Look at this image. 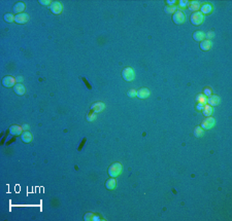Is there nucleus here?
Returning a JSON list of instances; mask_svg holds the SVG:
<instances>
[{
	"instance_id": "nucleus-1",
	"label": "nucleus",
	"mask_w": 232,
	"mask_h": 221,
	"mask_svg": "<svg viewBox=\"0 0 232 221\" xmlns=\"http://www.w3.org/2000/svg\"><path fill=\"white\" fill-rule=\"evenodd\" d=\"M122 169H123V167L120 163H113V165L110 166V168H108V170H107V173H108V175H110V177L116 178V177H118L121 174Z\"/></svg>"
},
{
	"instance_id": "nucleus-2",
	"label": "nucleus",
	"mask_w": 232,
	"mask_h": 221,
	"mask_svg": "<svg viewBox=\"0 0 232 221\" xmlns=\"http://www.w3.org/2000/svg\"><path fill=\"white\" fill-rule=\"evenodd\" d=\"M203 20H204V16L201 13H200V11H195V13H193L192 14H191V16H190L191 23H192L194 26L201 25L202 22H203Z\"/></svg>"
},
{
	"instance_id": "nucleus-3",
	"label": "nucleus",
	"mask_w": 232,
	"mask_h": 221,
	"mask_svg": "<svg viewBox=\"0 0 232 221\" xmlns=\"http://www.w3.org/2000/svg\"><path fill=\"white\" fill-rule=\"evenodd\" d=\"M122 77L124 78L125 81L134 80V78H135L134 70L131 68V67H126V68H124L122 71Z\"/></svg>"
},
{
	"instance_id": "nucleus-4",
	"label": "nucleus",
	"mask_w": 232,
	"mask_h": 221,
	"mask_svg": "<svg viewBox=\"0 0 232 221\" xmlns=\"http://www.w3.org/2000/svg\"><path fill=\"white\" fill-rule=\"evenodd\" d=\"M172 21H173V23L176 24V25H182V24L185 23V21H186L185 13L181 10H176L172 16Z\"/></svg>"
},
{
	"instance_id": "nucleus-5",
	"label": "nucleus",
	"mask_w": 232,
	"mask_h": 221,
	"mask_svg": "<svg viewBox=\"0 0 232 221\" xmlns=\"http://www.w3.org/2000/svg\"><path fill=\"white\" fill-rule=\"evenodd\" d=\"M215 124H216V119H215L214 117L209 116L201 122V126L200 127H201L203 130H211L214 128Z\"/></svg>"
},
{
	"instance_id": "nucleus-6",
	"label": "nucleus",
	"mask_w": 232,
	"mask_h": 221,
	"mask_svg": "<svg viewBox=\"0 0 232 221\" xmlns=\"http://www.w3.org/2000/svg\"><path fill=\"white\" fill-rule=\"evenodd\" d=\"M50 9L54 14H60L63 10V6H62V3L59 1H53L50 5Z\"/></svg>"
},
{
	"instance_id": "nucleus-7",
	"label": "nucleus",
	"mask_w": 232,
	"mask_h": 221,
	"mask_svg": "<svg viewBox=\"0 0 232 221\" xmlns=\"http://www.w3.org/2000/svg\"><path fill=\"white\" fill-rule=\"evenodd\" d=\"M16 78L13 77V76L8 75V76H5L3 79H2V85H3V86H5V88H11V86H14V85H16Z\"/></svg>"
},
{
	"instance_id": "nucleus-8",
	"label": "nucleus",
	"mask_w": 232,
	"mask_h": 221,
	"mask_svg": "<svg viewBox=\"0 0 232 221\" xmlns=\"http://www.w3.org/2000/svg\"><path fill=\"white\" fill-rule=\"evenodd\" d=\"M29 21V16L26 13H19L14 16V22L17 24H26Z\"/></svg>"
},
{
	"instance_id": "nucleus-9",
	"label": "nucleus",
	"mask_w": 232,
	"mask_h": 221,
	"mask_svg": "<svg viewBox=\"0 0 232 221\" xmlns=\"http://www.w3.org/2000/svg\"><path fill=\"white\" fill-rule=\"evenodd\" d=\"M220 102H221V99H220L219 96L217 95H212L211 97L207 98L206 100V103L207 105H209V106H218V105L220 104Z\"/></svg>"
},
{
	"instance_id": "nucleus-10",
	"label": "nucleus",
	"mask_w": 232,
	"mask_h": 221,
	"mask_svg": "<svg viewBox=\"0 0 232 221\" xmlns=\"http://www.w3.org/2000/svg\"><path fill=\"white\" fill-rule=\"evenodd\" d=\"M104 108H105L104 103H102V102H95L94 104H92L91 110L95 112V113H98V112L103 111V110H104Z\"/></svg>"
},
{
	"instance_id": "nucleus-11",
	"label": "nucleus",
	"mask_w": 232,
	"mask_h": 221,
	"mask_svg": "<svg viewBox=\"0 0 232 221\" xmlns=\"http://www.w3.org/2000/svg\"><path fill=\"white\" fill-rule=\"evenodd\" d=\"M151 95V92L148 90L147 88H142L141 90L137 91V94H136V97L139 98V99H147V98L150 97Z\"/></svg>"
},
{
	"instance_id": "nucleus-12",
	"label": "nucleus",
	"mask_w": 232,
	"mask_h": 221,
	"mask_svg": "<svg viewBox=\"0 0 232 221\" xmlns=\"http://www.w3.org/2000/svg\"><path fill=\"white\" fill-rule=\"evenodd\" d=\"M25 8H26L25 3H23V2H17V3L14 5L13 9H14V13L19 14V13H23V11L25 10Z\"/></svg>"
},
{
	"instance_id": "nucleus-13",
	"label": "nucleus",
	"mask_w": 232,
	"mask_h": 221,
	"mask_svg": "<svg viewBox=\"0 0 232 221\" xmlns=\"http://www.w3.org/2000/svg\"><path fill=\"white\" fill-rule=\"evenodd\" d=\"M14 92L18 96H23L26 92V88L22 83H16L14 86Z\"/></svg>"
},
{
	"instance_id": "nucleus-14",
	"label": "nucleus",
	"mask_w": 232,
	"mask_h": 221,
	"mask_svg": "<svg viewBox=\"0 0 232 221\" xmlns=\"http://www.w3.org/2000/svg\"><path fill=\"white\" fill-rule=\"evenodd\" d=\"M193 39L197 42H201L202 40L205 39V33L203 31H195L193 33Z\"/></svg>"
},
{
	"instance_id": "nucleus-15",
	"label": "nucleus",
	"mask_w": 232,
	"mask_h": 221,
	"mask_svg": "<svg viewBox=\"0 0 232 221\" xmlns=\"http://www.w3.org/2000/svg\"><path fill=\"white\" fill-rule=\"evenodd\" d=\"M212 11V5L211 3H204L200 6V13L202 14H209Z\"/></svg>"
},
{
	"instance_id": "nucleus-16",
	"label": "nucleus",
	"mask_w": 232,
	"mask_h": 221,
	"mask_svg": "<svg viewBox=\"0 0 232 221\" xmlns=\"http://www.w3.org/2000/svg\"><path fill=\"white\" fill-rule=\"evenodd\" d=\"M212 43L211 40L204 39L200 42V49L202 50H204V52H207V50H209L212 49Z\"/></svg>"
},
{
	"instance_id": "nucleus-17",
	"label": "nucleus",
	"mask_w": 232,
	"mask_h": 221,
	"mask_svg": "<svg viewBox=\"0 0 232 221\" xmlns=\"http://www.w3.org/2000/svg\"><path fill=\"white\" fill-rule=\"evenodd\" d=\"M9 133L14 136L21 135V134L23 133V129H22V127L20 126H11V128H9Z\"/></svg>"
},
{
	"instance_id": "nucleus-18",
	"label": "nucleus",
	"mask_w": 232,
	"mask_h": 221,
	"mask_svg": "<svg viewBox=\"0 0 232 221\" xmlns=\"http://www.w3.org/2000/svg\"><path fill=\"white\" fill-rule=\"evenodd\" d=\"M116 186H117V181H116L115 178H110V179L106 180V182H105L106 189H108V190H113V189L116 188Z\"/></svg>"
},
{
	"instance_id": "nucleus-19",
	"label": "nucleus",
	"mask_w": 232,
	"mask_h": 221,
	"mask_svg": "<svg viewBox=\"0 0 232 221\" xmlns=\"http://www.w3.org/2000/svg\"><path fill=\"white\" fill-rule=\"evenodd\" d=\"M200 6L201 5H200V3L198 1H191L189 2V4H188V8H189L191 11H193V13L199 11Z\"/></svg>"
},
{
	"instance_id": "nucleus-20",
	"label": "nucleus",
	"mask_w": 232,
	"mask_h": 221,
	"mask_svg": "<svg viewBox=\"0 0 232 221\" xmlns=\"http://www.w3.org/2000/svg\"><path fill=\"white\" fill-rule=\"evenodd\" d=\"M21 139H22V141H23V142L29 143V142H31V140H32V135H31L30 132L24 131L23 133L21 134Z\"/></svg>"
},
{
	"instance_id": "nucleus-21",
	"label": "nucleus",
	"mask_w": 232,
	"mask_h": 221,
	"mask_svg": "<svg viewBox=\"0 0 232 221\" xmlns=\"http://www.w3.org/2000/svg\"><path fill=\"white\" fill-rule=\"evenodd\" d=\"M212 111H214V110H212V107L209 106V105H207V104H205L203 109H202V113H203V115L205 117L211 116V115L212 114Z\"/></svg>"
},
{
	"instance_id": "nucleus-22",
	"label": "nucleus",
	"mask_w": 232,
	"mask_h": 221,
	"mask_svg": "<svg viewBox=\"0 0 232 221\" xmlns=\"http://www.w3.org/2000/svg\"><path fill=\"white\" fill-rule=\"evenodd\" d=\"M195 100H196V102L199 103V104H203V105H205V104H206L207 98L205 97L203 94H198V95L196 96V99H195Z\"/></svg>"
},
{
	"instance_id": "nucleus-23",
	"label": "nucleus",
	"mask_w": 232,
	"mask_h": 221,
	"mask_svg": "<svg viewBox=\"0 0 232 221\" xmlns=\"http://www.w3.org/2000/svg\"><path fill=\"white\" fill-rule=\"evenodd\" d=\"M194 136L197 137V138H200V137L203 136V129L201 127L197 126L196 128L194 129Z\"/></svg>"
},
{
	"instance_id": "nucleus-24",
	"label": "nucleus",
	"mask_w": 232,
	"mask_h": 221,
	"mask_svg": "<svg viewBox=\"0 0 232 221\" xmlns=\"http://www.w3.org/2000/svg\"><path fill=\"white\" fill-rule=\"evenodd\" d=\"M96 117H97L96 113L91 110V111L89 112L88 114H87V121H94L96 119Z\"/></svg>"
},
{
	"instance_id": "nucleus-25",
	"label": "nucleus",
	"mask_w": 232,
	"mask_h": 221,
	"mask_svg": "<svg viewBox=\"0 0 232 221\" xmlns=\"http://www.w3.org/2000/svg\"><path fill=\"white\" fill-rule=\"evenodd\" d=\"M164 11H165L166 13H175V11H176V6L175 5L165 6V8H164Z\"/></svg>"
},
{
	"instance_id": "nucleus-26",
	"label": "nucleus",
	"mask_w": 232,
	"mask_h": 221,
	"mask_svg": "<svg viewBox=\"0 0 232 221\" xmlns=\"http://www.w3.org/2000/svg\"><path fill=\"white\" fill-rule=\"evenodd\" d=\"M4 21L7 23H13L14 22V16L11 13H5L4 14Z\"/></svg>"
},
{
	"instance_id": "nucleus-27",
	"label": "nucleus",
	"mask_w": 232,
	"mask_h": 221,
	"mask_svg": "<svg viewBox=\"0 0 232 221\" xmlns=\"http://www.w3.org/2000/svg\"><path fill=\"white\" fill-rule=\"evenodd\" d=\"M203 95H204L206 98L211 97V96L212 95V88H209V86H206V88H204V91H203Z\"/></svg>"
},
{
	"instance_id": "nucleus-28",
	"label": "nucleus",
	"mask_w": 232,
	"mask_h": 221,
	"mask_svg": "<svg viewBox=\"0 0 232 221\" xmlns=\"http://www.w3.org/2000/svg\"><path fill=\"white\" fill-rule=\"evenodd\" d=\"M214 37H215V32H214V31H209V32H207L206 34H205V39H207V40H211Z\"/></svg>"
},
{
	"instance_id": "nucleus-29",
	"label": "nucleus",
	"mask_w": 232,
	"mask_h": 221,
	"mask_svg": "<svg viewBox=\"0 0 232 221\" xmlns=\"http://www.w3.org/2000/svg\"><path fill=\"white\" fill-rule=\"evenodd\" d=\"M136 94H137V91L129 90L128 91V93H127V95H128V97L129 98H134V97H136Z\"/></svg>"
},
{
	"instance_id": "nucleus-30",
	"label": "nucleus",
	"mask_w": 232,
	"mask_h": 221,
	"mask_svg": "<svg viewBox=\"0 0 232 221\" xmlns=\"http://www.w3.org/2000/svg\"><path fill=\"white\" fill-rule=\"evenodd\" d=\"M178 6L180 7H183V8H185V7H188V4H189V1H187V0H182V1H180L178 2Z\"/></svg>"
},
{
	"instance_id": "nucleus-31",
	"label": "nucleus",
	"mask_w": 232,
	"mask_h": 221,
	"mask_svg": "<svg viewBox=\"0 0 232 221\" xmlns=\"http://www.w3.org/2000/svg\"><path fill=\"white\" fill-rule=\"evenodd\" d=\"M38 2H39L40 4H42V5H47V4H51V3H52L50 0H39Z\"/></svg>"
},
{
	"instance_id": "nucleus-32",
	"label": "nucleus",
	"mask_w": 232,
	"mask_h": 221,
	"mask_svg": "<svg viewBox=\"0 0 232 221\" xmlns=\"http://www.w3.org/2000/svg\"><path fill=\"white\" fill-rule=\"evenodd\" d=\"M203 107H204L203 104H199V103H197V106H196L197 110H202V109H203Z\"/></svg>"
},
{
	"instance_id": "nucleus-33",
	"label": "nucleus",
	"mask_w": 232,
	"mask_h": 221,
	"mask_svg": "<svg viewBox=\"0 0 232 221\" xmlns=\"http://www.w3.org/2000/svg\"><path fill=\"white\" fill-rule=\"evenodd\" d=\"M166 3H168L169 6H172V4H175V0H167Z\"/></svg>"
},
{
	"instance_id": "nucleus-34",
	"label": "nucleus",
	"mask_w": 232,
	"mask_h": 221,
	"mask_svg": "<svg viewBox=\"0 0 232 221\" xmlns=\"http://www.w3.org/2000/svg\"><path fill=\"white\" fill-rule=\"evenodd\" d=\"M23 77L22 76H18V77H16V81H17V83H19V82H22L23 81Z\"/></svg>"
},
{
	"instance_id": "nucleus-35",
	"label": "nucleus",
	"mask_w": 232,
	"mask_h": 221,
	"mask_svg": "<svg viewBox=\"0 0 232 221\" xmlns=\"http://www.w3.org/2000/svg\"><path fill=\"white\" fill-rule=\"evenodd\" d=\"M22 129H23V131H27V130L29 129V126L28 124H24V126L22 127Z\"/></svg>"
},
{
	"instance_id": "nucleus-36",
	"label": "nucleus",
	"mask_w": 232,
	"mask_h": 221,
	"mask_svg": "<svg viewBox=\"0 0 232 221\" xmlns=\"http://www.w3.org/2000/svg\"><path fill=\"white\" fill-rule=\"evenodd\" d=\"M85 141H86V139H84V140H83V142H82V145H81V147L79 148V150H81V149H82V146H83L84 144H85Z\"/></svg>"
}]
</instances>
